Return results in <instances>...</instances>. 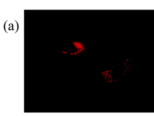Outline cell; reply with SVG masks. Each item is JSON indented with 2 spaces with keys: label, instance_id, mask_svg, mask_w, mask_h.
Returning a JSON list of instances; mask_svg holds the SVG:
<instances>
[{
  "label": "cell",
  "instance_id": "6da1fadb",
  "mask_svg": "<svg viewBox=\"0 0 154 116\" xmlns=\"http://www.w3.org/2000/svg\"><path fill=\"white\" fill-rule=\"evenodd\" d=\"M5 30L7 32L17 31L18 29V24L17 22H10L7 21L5 26Z\"/></svg>",
  "mask_w": 154,
  "mask_h": 116
}]
</instances>
